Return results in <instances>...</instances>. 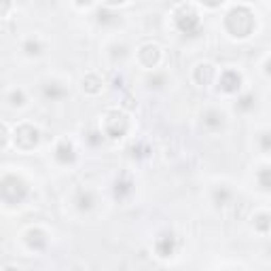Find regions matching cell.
Segmentation results:
<instances>
[{
    "mask_svg": "<svg viewBox=\"0 0 271 271\" xmlns=\"http://www.w3.org/2000/svg\"><path fill=\"white\" fill-rule=\"evenodd\" d=\"M238 87H239V77H238V74L224 72V77H223V89L224 91H235Z\"/></svg>",
    "mask_w": 271,
    "mask_h": 271,
    "instance_id": "1",
    "label": "cell"
},
{
    "mask_svg": "<svg viewBox=\"0 0 271 271\" xmlns=\"http://www.w3.org/2000/svg\"><path fill=\"white\" fill-rule=\"evenodd\" d=\"M74 157V155H72V146H70V144H60V146H57V159H60V161H64V163H66V161H70Z\"/></svg>",
    "mask_w": 271,
    "mask_h": 271,
    "instance_id": "2",
    "label": "cell"
},
{
    "mask_svg": "<svg viewBox=\"0 0 271 271\" xmlns=\"http://www.w3.org/2000/svg\"><path fill=\"white\" fill-rule=\"evenodd\" d=\"M38 49H40V47H38V43H28V45H26V53H30V55L40 53Z\"/></svg>",
    "mask_w": 271,
    "mask_h": 271,
    "instance_id": "3",
    "label": "cell"
}]
</instances>
